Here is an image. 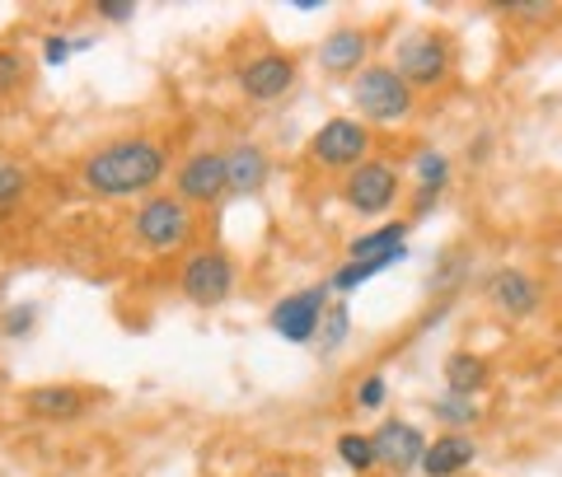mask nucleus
Wrapping results in <instances>:
<instances>
[{
    "label": "nucleus",
    "mask_w": 562,
    "mask_h": 477,
    "mask_svg": "<svg viewBox=\"0 0 562 477\" xmlns=\"http://www.w3.org/2000/svg\"><path fill=\"white\" fill-rule=\"evenodd\" d=\"M169 173V155L160 140L150 136H122V140H109L80 159V183L94 192V197H109V202H122V197H155V188Z\"/></svg>",
    "instance_id": "1"
},
{
    "label": "nucleus",
    "mask_w": 562,
    "mask_h": 477,
    "mask_svg": "<svg viewBox=\"0 0 562 477\" xmlns=\"http://www.w3.org/2000/svg\"><path fill=\"white\" fill-rule=\"evenodd\" d=\"M398 70V80L408 84V90H436V84H446L450 80V70H454V47L446 33H436V29H413V33H403V38L394 43V61Z\"/></svg>",
    "instance_id": "2"
},
{
    "label": "nucleus",
    "mask_w": 562,
    "mask_h": 477,
    "mask_svg": "<svg viewBox=\"0 0 562 477\" xmlns=\"http://www.w3.org/2000/svg\"><path fill=\"white\" fill-rule=\"evenodd\" d=\"M351 103H357V117L366 127H371V122L394 127V122L413 113L417 94L398 80L394 66H366V70H357V80H351Z\"/></svg>",
    "instance_id": "3"
},
{
    "label": "nucleus",
    "mask_w": 562,
    "mask_h": 477,
    "mask_svg": "<svg viewBox=\"0 0 562 477\" xmlns=\"http://www.w3.org/2000/svg\"><path fill=\"white\" fill-rule=\"evenodd\" d=\"M132 239L150 253H179L192 239V211L173 197V192H155V197H146L136 206Z\"/></svg>",
    "instance_id": "4"
},
{
    "label": "nucleus",
    "mask_w": 562,
    "mask_h": 477,
    "mask_svg": "<svg viewBox=\"0 0 562 477\" xmlns=\"http://www.w3.org/2000/svg\"><path fill=\"white\" fill-rule=\"evenodd\" d=\"M333 291L328 286H305V291H291V295H281L272 314H268V328L277 332L281 342H291V347H310L314 338H319V323H324V314H328V299Z\"/></svg>",
    "instance_id": "5"
},
{
    "label": "nucleus",
    "mask_w": 562,
    "mask_h": 477,
    "mask_svg": "<svg viewBox=\"0 0 562 477\" xmlns=\"http://www.w3.org/2000/svg\"><path fill=\"white\" fill-rule=\"evenodd\" d=\"M310 155L324 169H357L371 159V127L361 117H328L319 132L310 136Z\"/></svg>",
    "instance_id": "6"
},
{
    "label": "nucleus",
    "mask_w": 562,
    "mask_h": 477,
    "mask_svg": "<svg viewBox=\"0 0 562 477\" xmlns=\"http://www.w3.org/2000/svg\"><path fill=\"white\" fill-rule=\"evenodd\" d=\"M179 291L192 299L198 309H221L235 295V262L221 249H202L183 262L179 272Z\"/></svg>",
    "instance_id": "7"
},
{
    "label": "nucleus",
    "mask_w": 562,
    "mask_h": 477,
    "mask_svg": "<svg viewBox=\"0 0 562 477\" xmlns=\"http://www.w3.org/2000/svg\"><path fill=\"white\" fill-rule=\"evenodd\" d=\"M225 192H231V179H225V150L188 155L179 164V173H173V197L183 206H216Z\"/></svg>",
    "instance_id": "8"
},
{
    "label": "nucleus",
    "mask_w": 562,
    "mask_h": 477,
    "mask_svg": "<svg viewBox=\"0 0 562 477\" xmlns=\"http://www.w3.org/2000/svg\"><path fill=\"white\" fill-rule=\"evenodd\" d=\"M398 169L384 164V159H366L347 173L342 183V202L357 211V216H380V211H390L398 202Z\"/></svg>",
    "instance_id": "9"
},
{
    "label": "nucleus",
    "mask_w": 562,
    "mask_h": 477,
    "mask_svg": "<svg viewBox=\"0 0 562 477\" xmlns=\"http://www.w3.org/2000/svg\"><path fill=\"white\" fill-rule=\"evenodd\" d=\"M235 84L249 99L272 103V99H281L295 84V61L286 57V52H258V57H249L235 70Z\"/></svg>",
    "instance_id": "10"
},
{
    "label": "nucleus",
    "mask_w": 562,
    "mask_h": 477,
    "mask_svg": "<svg viewBox=\"0 0 562 477\" xmlns=\"http://www.w3.org/2000/svg\"><path fill=\"white\" fill-rule=\"evenodd\" d=\"M371 440H375V458L390 473H413L422 464V454H427V435H422L413 421H403V417L380 421V431Z\"/></svg>",
    "instance_id": "11"
},
{
    "label": "nucleus",
    "mask_w": 562,
    "mask_h": 477,
    "mask_svg": "<svg viewBox=\"0 0 562 477\" xmlns=\"http://www.w3.org/2000/svg\"><path fill=\"white\" fill-rule=\"evenodd\" d=\"M487 299H492V305H497L506 318H530V314L539 309V299H543V286H539L530 272L502 268V272L487 276Z\"/></svg>",
    "instance_id": "12"
},
{
    "label": "nucleus",
    "mask_w": 562,
    "mask_h": 477,
    "mask_svg": "<svg viewBox=\"0 0 562 477\" xmlns=\"http://www.w3.org/2000/svg\"><path fill=\"white\" fill-rule=\"evenodd\" d=\"M473 458H479V445H473L469 431H446L427 440V454H422V477H460Z\"/></svg>",
    "instance_id": "13"
},
{
    "label": "nucleus",
    "mask_w": 562,
    "mask_h": 477,
    "mask_svg": "<svg viewBox=\"0 0 562 477\" xmlns=\"http://www.w3.org/2000/svg\"><path fill=\"white\" fill-rule=\"evenodd\" d=\"M90 408V394L76 384H38L24 394V412L38 421H76Z\"/></svg>",
    "instance_id": "14"
},
{
    "label": "nucleus",
    "mask_w": 562,
    "mask_h": 477,
    "mask_svg": "<svg viewBox=\"0 0 562 477\" xmlns=\"http://www.w3.org/2000/svg\"><path fill=\"white\" fill-rule=\"evenodd\" d=\"M366 57H371V33L366 29H333L319 43V66L328 76H357V66L366 70Z\"/></svg>",
    "instance_id": "15"
},
{
    "label": "nucleus",
    "mask_w": 562,
    "mask_h": 477,
    "mask_svg": "<svg viewBox=\"0 0 562 477\" xmlns=\"http://www.w3.org/2000/svg\"><path fill=\"white\" fill-rule=\"evenodd\" d=\"M225 179H231V192H258L262 183L272 179V159L258 140H239V146L225 150Z\"/></svg>",
    "instance_id": "16"
},
{
    "label": "nucleus",
    "mask_w": 562,
    "mask_h": 477,
    "mask_svg": "<svg viewBox=\"0 0 562 477\" xmlns=\"http://www.w3.org/2000/svg\"><path fill=\"white\" fill-rule=\"evenodd\" d=\"M413 179H417V197H413V216H427V206H436V197L450 183V159L446 150H417L413 155Z\"/></svg>",
    "instance_id": "17"
},
{
    "label": "nucleus",
    "mask_w": 562,
    "mask_h": 477,
    "mask_svg": "<svg viewBox=\"0 0 562 477\" xmlns=\"http://www.w3.org/2000/svg\"><path fill=\"white\" fill-rule=\"evenodd\" d=\"M441 375H446V394H464V398H479L487 379H492V370L483 356H473V351H450L446 365H441Z\"/></svg>",
    "instance_id": "18"
},
{
    "label": "nucleus",
    "mask_w": 562,
    "mask_h": 477,
    "mask_svg": "<svg viewBox=\"0 0 562 477\" xmlns=\"http://www.w3.org/2000/svg\"><path fill=\"white\" fill-rule=\"evenodd\" d=\"M408 262V243L394 253H380V258H361V262H342L338 272H333L328 281V291H338V295H351V291H361L366 281H375L380 272H390V268H403Z\"/></svg>",
    "instance_id": "19"
},
{
    "label": "nucleus",
    "mask_w": 562,
    "mask_h": 477,
    "mask_svg": "<svg viewBox=\"0 0 562 477\" xmlns=\"http://www.w3.org/2000/svg\"><path fill=\"white\" fill-rule=\"evenodd\" d=\"M408 243V220H390V225H375L371 235L351 239L347 243V262H361V258H380V253H394Z\"/></svg>",
    "instance_id": "20"
},
{
    "label": "nucleus",
    "mask_w": 562,
    "mask_h": 477,
    "mask_svg": "<svg viewBox=\"0 0 562 477\" xmlns=\"http://www.w3.org/2000/svg\"><path fill=\"white\" fill-rule=\"evenodd\" d=\"M431 417L441 421L446 431H469V427L483 421V408L464 394H441V398H431Z\"/></svg>",
    "instance_id": "21"
},
{
    "label": "nucleus",
    "mask_w": 562,
    "mask_h": 477,
    "mask_svg": "<svg viewBox=\"0 0 562 477\" xmlns=\"http://www.w3.org/2000/svg\"><path fill=\"white\" fill-rule=\"evenodd\" d=\"M338 458H342L351 473H371V468H380L375 440L366 435V431H342V435H338Z\"/></svg>",
    "instance_id": "22"
},
{
    "label": "nucleus",
    "mask_w": 562,
    "mask_h": 477,
    "mask_svg": "<svg viewBox=\"0 0 562 477\" xmlns=\"http://www.w3.org/2000/svg\"><path fill=\"white\" fill-rule=\"evenodd\" d=\"M347 332H351V309H347V299H338V305H328V314H324V323H319V338H314V347L324 351H338L342 342H347Z\"/></svg>",
    "instance_id": "23"
},
{
    "label": "nucleus",
    "mask_w": 562,
    "mask_h": 477,
    "mask_svg": "<svg viewBox=\"0 0 562 477\" xmlns=\"http://www.w3.org/2000/svg\"><path fill=\"white\" fill-rule=\"evenodd\" d=\"M29 192V173L20 164H0V211H10Z\"/></svg>",
    "instance_id": "24"
},
{
    "label": "nucleus",
    "mask_w": 562,
    "mask_h": 477,
    "mask_svg": "<svg viewBox=\"0 0 562 477\" xmlns=\"http://www.w3.org/2000/svg\"><path fill=\"white\" fill-rule=\"evenodd\" d=\"M24 84V57L14 47H0V99H10Z\"/></svg>",
    "instance_id": "25"
},
{
    "label": "nucleus",
    "mask_w": 562,
    "mask_h": 477,
    "mask_svg": "<svg viewBox=\"0 0 562 477\" xmlns=\"http://www.w3.org/2000/svg\"><path fill=\"white\" fill-rule=\"evenodd\" d=\"M33 323H38V305H14L0 318V332H5V338H29Z\"/></svg>",
    "instance_id": "26"
},
{
    "label": "nucleus",
    "mask_w": 562,
    "mask_h": 477,
    "mask_svg": "<svg viewBox=\"0 0 562 477\" xmlns=\"http://www.w3.org/2000/svg\"><path fill=\"white\" fill-rule=\"evenodd\" d=\"M384 402H390V384H384V375H366V379L357 384V408L380 412Z\"/></svg>",
    "instance_id": "27"
},
{
    "label": "nucleus",
    "mask_w": 562,
    "mask_h": 477,
    "mask_svg": "<svg viewBox=\"0 0 562 477\" xmlns=\"http://www.w3.org/2000/svg\"><path fill=\"white\" fill-rule=\"evenodd\" d=\"M70 57H76V43H70L66 33H47L43 38V66H66Z\"/></svg>",
    "instance_id": "28"
},
{
    "label": "nucleus",
    "mask_w": 562,
    "mask_h": 477,
    "mask_svg": "<svg viewBox=\"0 0 562 477\" xmlns=\"http://www.w3.org/2000/svg\"><path fill=\"white\" fill-rule=\"evenodd\" d=\"M94 14H99V20H109V24H132L136 5H132V0H99Z\"/></svg>",
    "instance_id": "29"
},
{
    "label": "nucleus",
    "mask_w": 562,
    "mask_h": 477,
    "mask_svg": "<svg viewBox=\"0 0 562 477\" xmlns=\"http://www.w3.org/2000/svg\"><path fill=\"white\" fill-rule=\"evenodd\" d=\"M506 14H516V20H549L553 5H506Z\"/></svg>",
    "instance_id": "30"
},
{
    "label": "nucleus",
    "mask_w": 562,
    "mask_h": 477,
    "mask_svg": "<svg viewBox=\"0 0 562 477\" xmlns=\"http://www.w3.org/2000/svg\"><path fill=\"white\" fill-rule=\"evenodd\" d=\"M262 477H291V473H277V468H272V473H262Z\"/></svg>",
    "instance_id": "31"
}]
</instances>
